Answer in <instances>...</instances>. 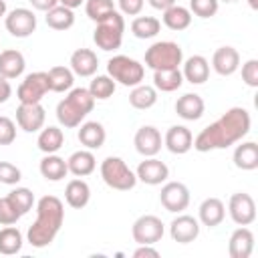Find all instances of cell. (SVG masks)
<instances>
[{"label": "cell", "mask_w": 258, "mask_h": 258, "mask_svg": "<svg viewBox=\"0 0 258 258\" xmlns=\"http://www.w3.org/2000/svg\"><path fill=\"white\" fill-rule=\"evenodd\" d=\"M16 139V123L6 117L0 115V145H10Z\"/></svg>", "instance_id": "obj_44"}, {"label": "cell", "mask_w": 258, "mask_h": 258, "mask_svg": "<svg viewBox=\"0 0 258 258\" xmlns=\"http://www.w3.org/2000/svg\"><path fill=\"white\" fill-rule=\"evenodd\" d=\"M228 214L236 226H250L256 220V204L252 196L246 191L232 194L228 202Z\"/></svg>", "instance_id": "obj_10"}, {"label": "cell", "mask_w": 258, "mask_h": 258, "mask_svg": "<svg viewBox=\"0 0 258 258\" xmlns=\"http://www.w3.org/2000/svg\"><path fill=\"white\" fill-rule=\"evenodd\" d=\"M64 143V133L60 127L56 125H48L44 127L40 133H38V139H36V145L42 153H56Z\"/></svg>", "instance_id": "obj_32"}, {"label": "cell", "mask_w": 258, "mask_h": 258, "mask_svg": "<svg viewBox=\"0 0 258 258\" xmlns=\"http://www.w3.org/2000/svg\"><path fill=\"white\" fill-rule=\"evenodd\" d=\"M163 24L169 28V30H185L189 24H191V12L189 8L185 6H179V4H173L169 6L167 10H163V16H161Z\"/></svg>", "instance_id": "obj_31"}, {"label": "cell", "mask_w": 258, "mask_h": 258, "mask_svg": "<svg viewBox=\"0 0 258 258\" xmlns=\"http://www.w3.org/2000/svg\"><path fill=\"white\" fill-rule=\"evenodd\" d=\"M67 167H69V173H73L77 177H85L95 171L97 161H95V155L91 149H79V151L71 153V157L67 159Z\"/></svg>", "instance_id": "obj_26"}, {"label": "cell", "mask_w": 258, "mask_h": 258, "mask_svg": "<svg viewBox=\"0 0 258 258\" xmlns=\"http://www.w3.org/2000/svg\"><path fill=\"white\" fill-rule=\"evenodd\" d=\"M123 32H125V20H123L121 12L113 10L109 16H105L103 20L97 22L95 32H93V42L97 44V48L111 52L121 46Z\"/></svg>", "instance_id": "obj_4"}, {"label": "cell", "mask_w": 258, "mask_h": 258, "mask_svg": "<svg viewBox=\"0 0 258 258\" xmlns=\"http://www.w3.org/2000/svg\"><path fill=\"white\" fill-rule=\"evenodd\" d=\"M147 2H149V6H151V8L161 10V12H163V10H167L169 6H173V4H175V0H147Z\"/></svg>", "instance_id": "obj_50"}, {"label": "cell", "mask_w": 258, "mask_h": 258, "mask_svg": "<svg viewBox=\"0 0 258 258\" xmlns=\"http://www.w3.org/2000/svg\"><path fill=\"white\" fill-rule=\"evenodd\" d=\"M250 125H252V119H250L248 109L232 107L220 119H216L214 123L204 127L196 135L191 147L200 153L214 151V149H226V147L242 141L248 135Z\"/></svg>", "instance_id": "obj_1"}, {"label": "cell", "mask_w": 258, "mask_h": 258, "mask_svg": "<svg viewBox=\"0 0 258 258\" xmlns=\"http://www.w3.org/2000/svg\"><path fill=\"white\" fill-rule=\"evenodd\" d=\"M20 218H22V214L18 212V208L14 206V202L8 196L0 198V224L2 226H12Z\"/></svg>", "instance_id": "obj_41"}, {"label": "cell", "mask_w": 258, "mask_h": 258, "mask_svg": "<svg viewBox=\"0 0 258 258\" xmlns=\"http://www.w3.org/2000/svg\"><path fill=\"white\" fill-rule=\"evenodd\" d=\"M242 81L252 89L258 87V60L256 58H250L242 64Z\"/></svg>", "instance_id": "obj_45"}, {"label": "cell", "mask_w": 258, "mask_h": 258, "mask_svg": "<svg viewBox=\"0 0 258 258\" xmlns=\"http://www.w3.org/2000/svg\"><path fill=\"white\" fill-rule=\"evenodd\" d=\"M206 111V103L198 93H185L175 101V113L185 121H198Z\"/></svg>", "instance_id": "obj_22"}, {"label": "cell", "mask_w": 258, "mask_h": 258, "mask_svg": "<svg viewBox=\"0 0 258 258\" xmlns=\"http://www.w3.org/2000/svg\"><path fill=\"white\" fill-rule=\"evenodd\" d=\"M77 137H79L81 145H85L87 149L93 151V149H101L103 147V143L107 139V131L99 121H87V123L81 125Z\"/></svg>", "instance_id": "obj_25"}, {"label": "cell", "mask_w": 258, "mask_h": 258, "mask_svg": "<svg viewBox=\"0 0 258 258\" xmlns=\"http://www.w3.org/2000/svg\"><path fill=\"white\" fill-rule=\"evenodd\" d=\"M169 236L173 242L177 244H189L200 236V220L189 216V214H181L177 218L171 220L169 224Z\"/></svg>", "instance_id": "obj_14"}, {"label": "cell", "mask_w": 258, "mask_h": 258, "mask_svg": "<svg viewBox=\"0 0 258 258\" xmlns=\"http://www.w3.org/2000/svg\"><path fill=\"white\" fill-rule=\"evenodd\" d=\"M93 107H95V99L89 93V89L77 87V89H71L69 95L56 105V119L62 127L75 129L93 111Z\"/></svg>", "instance_id": "obj_3"}, {"label": "cell", "mask_w": 258, "mask_h": 258, "mask_svg": "<svg viewBox=\"0 0 258 258\" xmlns=\"http://www.w3.org/2000/svg\"><path fill=\"white\" fill-rule=\"evenodd\" d=\"M115 89H117V83H115L109 75H97V77L91 81V85H89V93L93 95L95 101H105V99H109V97L115 93Z\"/></svg>", "instance_id": "obj_38"}, {"label": "cell", "mask_w": 258, "mask_h": 258, "mask_svg": "<svg viewBox=\"0 0 258 258\" xmlns=\"http://www.w3.org/2000/svg\"><path fill=\"white\" fill-rule=\"evenodd\" d=\"M183 75L179 69H167V71H153V87L161 93H173L181 87Z\"/></svg>", "instance_id": "obj_34"}, {"label": "cell", "mask_w": 258, "mask_h": 258, "mask_svg": "<svg viewBox=\"0 0 258 258\" xmlns=\"http://www.w3.org/2000/svg\"><path fill=\"white\" fill-rule=\"evenodd\" d=\"M64 222V206L56 196H42L36 202V220L26 232L28 244L34 248H46L52 244Z\"/></svg>", "instance_id": "obj_2"}, {"label": "cell", "mask_w": 258, "mask_h": 258, "mask_svg": "<svg viewBox=\"0 0 258 258\" xmlns=\"http://www.w3.org/2000/svg\"><path fill=\"white\" fill-rule=\"evenodd\" d=\"M44 22L52 30H69L75 24V12L67 6H62V4H56L54 8H50L46 12Z\"/></svg>", "instance_id": "obj_33"}, {"label": "cell", "mask_w": 258, "mask_h": 258, "mask_svg": "<svg viewBox=\"0 0 258 258\" xmlns=\"http://www.w3.org/2000/svg\"><path fill=\"white\" fill-rule=\"evenodd\" d=\"M161 133L157 127L153 125H143L137 129L135 137H133V145L137 149V153H141L143 157H155L161 151Z\"/></svg>", "instance_id": "obj_15"}, {"label": "cell", "mask_w": 258, "mask_h": 258, "mask_svg": "<svg viewBox=\"0 0 258 258\" xmlns=\"http://www.w3.org/2000/svg\"><path fill=\"white\" fill-rule=\"evenodd\" d=\"M40 175L48 181H60L67 177L69 167H67V159L58 157L56 153H44V157L40 159Z\"/></svg>", "instance_id": "obj_28"}, {"label": "cell", "mask_w": 258, "mask_h": 258, "mask_svg": "<svg viewBox=\"0 0 258 258\" xmlns=\"http://www.w3.org/2000/svg\"><path fill=\"white\" fill-rule=\"evenodd\" d=\"M254 250V234L250 228L240 226L232 232L228 242V252L232 258H248Z\"/></svg>", "instance_id": "obj_20"}, {"label": "cell", "mask_w": 258, "mask_h": 258, "mask_svg": "<svg viewBox=\"0 0 258 258\" xmlns=\"http://www.w3.org/2000/svg\"><path fill=\"white\" fill-rule=\"evenodd\" d=\"M89 200H91V187H89V183L85 179L75 177V179H71L67 183V187H64V202L71 208L81 210V208H85L89 204Z\"/></svg>", "instance_id": "obj_27"}, {"label": "cell", "mask_w": 258, "mask_h": 258, "mask_svg": "<svg viewBox=\"0 0 258 258\" xmlns=\"http://www.w3.org/2000/svg\"><path fill=\"white\" fill-rule=\"evenodd\" d=\"M183 79L191 85H202L208 81L210 77V62L206 56L202 54H194L183 62V71H181Z\"/></svg>", "instance_id": "obj_24"}, {"label": "cell", "mask_w": 258, "mask_h": 258, "mask_svg": "<svg viewBox=\"0 0 258 258\" xmlns=\"http://www.w3.org/2000/svg\"><path fill=\"white\" fill-rule=\"evenodd\" d=\"M115 10V4L113 0H85V12L91 20L99 22L103 20L105 16H109L111 12Z\"/></svg>", "instance_id": "obj_39"}, {"label": "cell", "mask_w": 258, "mask_h": 258, "mask_svg": "<svg viewBox=\"0 0 258 258\" xmlns=\"http://www.w3.org/2000/svg\"><path fill=\"white\" fill-rule=\"evenodd\" d=\"M10 95H12V85H10V81L0 75V103H6V101L10 99Z\"/></svg>", "instance_id": "obj_49"}, {"label": "cell", "mask_w": 258, "mask_h": 258, "mask_svg": "<svg viewBox=\"0 0 258 258\" xmlns=\"http://www.w3.org/2000/svg\"><path fill=\"white\" fill-rule=\"evenodd\" d=\"M234 165L244 171H252L258 167V145L256 141H242L234 149Z\"/></svg>", "instance_id": "obj_29"}, {"label": "cell", "mask_w": 258, "mask_h": 258, "mask_svg": "<svg viewBox=\"0 0 258 258\" xmlns=\"http://www.w3.org/2000/svg\"><path fill=\"white\" fill-rule=\"evenodd\" d=\"M32 4L34 10H40V12H48L50 8H54L58 4V0H28Z\"/></svg>", "instance_id": "obj_48"}, {"label": "cell", "mask_w": 258, "mask_h": 258, "mask_svg": "<svg viewBox=\"0 0 258 258\" xmlns=\"http://www.w3.org/2000/svg\"><path fill=\"white\" fill-rule=\"evenodd\" d=\"M2 16H6V2L4 0H0V18Z\"/></svg>", "instance_id": "obj_52"}, {"label": "cell", "mask_w": 258, "mask_h": 258, "mask_svg": "<svg viewBox=\"0 0 258 258\" xmlns=\"http://www.w3.org/2000/svg\"><path fill=\"white\" fill-rule=\"evenodd\" d=\"M8 198L14 202V206L18 208V212L24 216V214H28L30 210H32V206H34V194L28 189V187H16V189H12L10 194H8Z\"/></svg>", "instance_id": "obj_40"}, {"label": "cell", "mask_w": 258, "mask_h": 258, "mask_svg": "<svg viewBox=\"0 0 258 258\" xmlns=\"http://www.w3.org/2000/svg\"><path fill=\"white\" fill-rule=\"evenodd\" d=\"M26 69V60L24 54L16 48H6L0 52V75L8 81L18 79Z\"/></svg>", "instance_id": "obj_23"}, {"label": "cell", "mask_w": 258, "mask_h": 258, "mask_svg": "<svg viewBox=\"0 0 258 258\" xmlns=\"http://www.w3.org/2000/svg\"><path fill=\"white\" fill-rule=\"evenodd\" d=\"M22 179V171L10 163V161H0V183L6 185H16Z\"/></svg>", "instance_id": "obj_43"}, {"label": "cell", "mask_w": 258, "mask_h": 258, "mask_svg": "<svg viewBox=\"0 0 258 258\" xmlns=\"http://www.w3.org/2000/svg\"><path fill=\"white\" fill-rule=\"evenodd\" d=\"M137 179L147 183V185H159L163 181H167L169 177V167L157 159V157H145L139 165H137V171H135Z\"/></svg>", "instance_id": "obj_16"}, {"label": "cell", "mask_w": 258, "mask_h": 258, "mask_svg": "<svg viewBox=\"0 0 258 258\" xmlns=\"http://www.w3.org/2000/svg\"><path fill=\"white\" fill-rule=\"evenodd\" d=\"M117 4H119L121 14H125V16H137L143 10L145 0H117Z\"/></svg>", "instance_id": "obj_46"}, {"label": "cell", "mask_w": 258, "mask_h": 258, "mask_svg": "<svg viewBox=\"0 0 258 258\" xmlns=\"http://www.w3.org/2000/svg\"><path fill=\"white\" fill-rule=\"evenodd\" d=\"M107 75L115 83H119L123 87H135V85H139L143 81L145 67L139 60L131 58V56L115 54V56H111L107 60Z\"/></svg>", "instance_id": "obj_7"}, {"label": "cell", "mask_w": 258, "mask_h": 258, "mask_svg": "<svg viewBox=\"0 0 258 258\" xmlns=\"http://www.w3.org/2000/svg\"><path fill=\"white\" fill-rule=\"evenodd\" d=\"M248 2V6L252 8V10H258V0H246Z\"/></svg>", "instance_id": "obj_53"}, {"label": "cell", "mask_w": 258, "mask_h": 258, "mask_svg": "<svg viewBox=\"0 0 258 258\" xmlns=\"http://www.w3.org/2000/svg\"><path fill=\"white\" fill-rule=\"evenodd\" d=\"M48 91H50L48 73L36 71V73H30L24 77V81L16 89V97L20 103H40Z\"/></svg>", "instance_id": "obj_8"}, {"label": "cell", "mask_w": 258, "mask_h": 258, "mask_svg": "<svg viewBox=\"0 0 258 258\" xmlns=\"http://www.w3.org/2000/svg\"><path fill=\"white\" fill-rule=\"evenodd\" d=\"M22 234L18 228L12 226H6L0 230V254L4 256H12V254H18L22 250Z\"/></svg>", "instance_id": "obj_35"}, {"label": "cell", "mask_w": 258, "mask_h": 258, "mask_svg": "<svg viewBox=\"0 0 258 258\" xmlns=\"http://www.w3.org/2000/svg\"><path fill=\"white\" fill-rule=\"evenodd\" d=\"M159 202L167 212L179 214L189 206V189L181 181H167L159 191Z\"/></svg>", "instance_id": "obj_11"}, {"label": "cell", "mask_w": 258, "mask_h": 258, "mask_svg": "<svg viewBox=\"0 0 258 258\" xmlns=\"http://www.w3.org/2000/svg\"><path fill=\"white\" fill-rule=\"evenodd\" d=\"M183 62V50L173 40H159L153 42L145 50V67L151 71H167V69H179Z\"/></svg>", "instance_id": "obj_5"}, {"label": "cell", "mask_w": 258, "mask_h": 258, "mask_svg": "<svg viewBox=\"0 0 258 258\" xmlns=\"http://www.w3.org/2000/svg\"><path fill=\"white\" fill-rule=\"evenodd\" d=\"M163 222L153 214L139 216L131 228V236L137 244H157L163 238Z\"/></svg>", "instance_id": "obj_9"}, {"label": "cell", "mask_w": 258, "mask_h": 258, "mask_svg": "<svg viewBox=\"0 0 258 258\" xmlns=\"http://www.w3.org/2000/svg\"><path fill=\"white\" fill-rule=\"evenodd\" d=\"M240 67V52L234 46H220L212 56V69L220 77H230Z\"/></svg>", "instance_id": "obj_18"}, {"label": "cell", "mask_w": 258, "mask_h": 258, "mask_svg": "<svg viewBox=\"0 0 258 258\" xmlns=\"http://www.w3.org/2000/svg\"><path fill=\"white\" fill-rule=\"evenodd\" d=\"M69 64H71L69 69L73 71V75H77V77H93L97 73L99 58L91 48H77L71 54Z\"/></svg>", "instance_id": "obj_19"}, {"label": "cell", "mask_w": 258, "mask_h": 258, "mask_svg": "<svg viewBox=\"0 0 258 258\" xmlns=\"http://www.w3.org/2000/svg\"><path fill=\"white\" fill-rule=\"evenodd\" d=\"M143 256L157 258V256H159V252L153 248V244H139V248L133 252V258H143Z\"/></svg>", "instance_id": "obj_47"}, {"label": "cell", "mask_w": 258, "mask_h": 258, "mask_svg": "<svg viewBox=\"0 0 258 258\" xmlns=\"http://www.w3.org/2000/svg\"><path fill=\"white\" fill-rule=\"evenodd\" d=\"M163 145L167 147V151H171L173 155H183L191 149L194 145V135L185 125H171L165 131L163 137Z\"/></svg>", "instance_id": "obj_17"}, {"label": "cell", "mask_w": 258, "mask_h": 258, "mask_svg": "<svg viewBox=\"0 0 258 258\" xmlns=\"http://www.w3.org/2000/svg\"><path fill=\"white\" fill-rule=\"evenodd\" d=\"M83 2H85V0H58V4H62V6H67V8H71V10L79 8Z\"/></svg>", "instance_id": "obj_51"}, {"label": "cell", "mask_w": 258, "mask_h": 258, "mask_svg": "<svg viewBox=\"0 0 258 258\" xmlns=\"http://www.w3.org/2000/svg\"><path fill=\"white\" fill-rule=\"evenodd\" d=\"M6 30L16 38H26L36 30V16L28 8H14L4 18Z\"/></svg>", "instance_id": "obj_12"}, {"label": "cell", "mask_w": 258, "mask_h": 258, "mask_svg": "<svg viewBox=\"0 0 258 258\" xmlns=\"http://www.w3.org/2000/svg\"><path fill=\"white\" fill-rule=\"evenodd\" d=\"M218 8H220V0H189V12L200 18L216 16Z\"/></svg>", "instance_id": "obj_42"}, {"label": "cell", "mask_w": 258, "mask_h": 258, "mask_svg": "<svg viewBox=\"0 0 258 258\" xmlns=\"http://www.w3.org/2000/svg\"><path fill=\"white\" fill-rule=\"evenodd\" d=\"M222 2H226V4H234V2H238V0H222Z\"/></svg>", "instance_id": "obj_54"}, {"label": "cell", "mask_w": 258, "mask_h": 258, "mask_svg": "<svg viewBox=\"0 0 258 258\" xmlns=\"http://www.w3.org/2000/svg\"><path fill=\"white\" fill-rule=\"evenodd\" d=\"M157 103V89L151 87V85H135L129 93V105L133 109H139V111H145V109H151L153 105Z\"/></svg>", "instance_id": "obj_30"}, {"label": "cell", "mask_w": 258, "mask_h": 258, "mask_svg": "<svg viewBox=\"0 0 258 258\" xmlns=\"http://www.w3.org/2000/svg\"><path fill=\"white\" fill-rule=\"evenodd\" d=\"M226 218V206L220 198H206L202 204H200V210H198V220L208 226V228H216L224 222Z\"/></svg>", "instance_id": "obj_21"}, {"label": "cell", "mask_w": 258, "mask_h": 258, "mask_svg": "<svg viewBox=\"0 0 258 258\" xmlns=\"http://www.w3.org/2000/svg\"><path fill=\"white\" fill-rule=\"evenodd\" d=\"M101 177L111 189L117 191H129L137 183L135 171L117 155H109L101 161Z\"/></svg>", "instance_id": "obj_6"}, {"label": "cell", "mask_w": 258, "mask_h": 258, "mask_svg": "<svg viewBox=\"0 0 258 258\" xmlns=\"http://www.w3.org/2000/svg\"><path fill=\"white\" fill-rule=\"evenodd\" d=\"M46 111L40 103H20L16 109V125L26 133H36L42 129Z\"/></svg>", "instance_id": "obj_13"}, {"label": "cell", "mask_w": 258, "mask_h": 258, "mask_svg": "<svg viewBox=\"0 0 258 258\" xmlns=\"http://www.w3.org/2000/svg\"><path fill=\"white\" fill-rule=\"evenodd\" d=\"M159 28H161V22H159L155 16H137V18H133V22H131V32H133V36H135V38H143V40L157 36Z\"/></svg>", "instance_id": "obj_37"}, {"label": "cell", "mask_w": 258, "mask_h": 258, "mask_svg": "<svg viewBox=\"0 0 258 258\" xmlns=\"http://www.w3.org/2000/svg\"><path fill=\"white\" fill-rule=\"evenodd\" d=\"M75 83V75L69 67H52L48 71V87L54 93H64L71 91Z\"/></svg>", "instance_id": "obj_36"}]
</instances>
